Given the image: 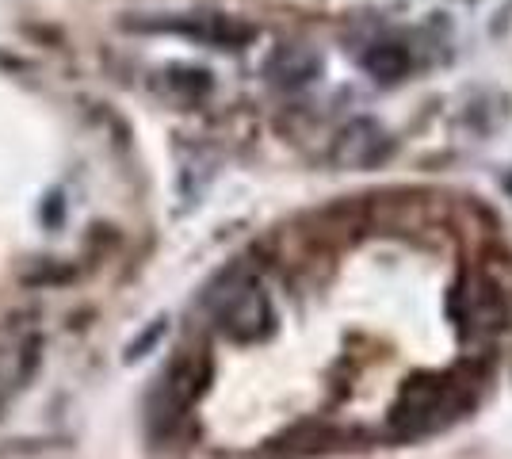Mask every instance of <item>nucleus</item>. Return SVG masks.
Returning <instances> with one entry per match:
<instances>
[{"label": "nucleus", "mask_w": 512, "mask_h": 459, "mask_svg": "<svg viewBox=\"0 0 512 459\" xmlns=\"http://www.w3.org/2000/svg\"><path fill=\"white\" fill-rule=\"evenodd\" d=\"M203 383H207V360L203 356H188V360H180L169 372L165 391H169L176 410H188L195 398H199V391H203Z\"/></svg>", "instance_id": "nucleus-6"}, {"label": "nucleus", "mask_w": 512, "mask_h": 459, "mask_svg": "<svg viewBox=\"0 0 512 459\" xmlns=\"http://www.w3.org/2000/svg\"><path fill=\"white\" fill-rule=\"evenodd\" d=\"M390 157V138L371 119H352L333 138V165L337 169H375Z\"/></svg>", "instance_id": "nucleus-4"}, {"label": "nucleus", "mask_w": 512, "mask_h": 459, "mask_svg": "<svg viewBox=\"0 0 512 459\" xmlns=\"http://www.w3.org/2000/svg\"><path fill=\"white\" fill-rule=\"evenodd\" d=\"M218 326L230 341H260L272 329V303L256 284L234 287L218 306Z\"/></svg>", "instance_id": "nucleus-2"}, {"label": "nucleus", "mask_w": 512, "mask_h": 459, "mask_svg": "<svg viewBox=\"0 0 512 459\" xmlns=\"http://www.w3.org/2000/svg\"><path fill=\"white\" fill-rule=\"evenodd\" d=\"M43 333L31 318H4L0 322V406L27 387V379L39 368Z\"/></svg>", "instance_id": "nucleus-1"}, {"label": "nucleus", "mask_w": 512, "mask_h": 459, "mask_svg": "<svg viewBox=\"0 0 512 459\" xmlns=\"http://www.w3.org/2000/svg\"><path fill=\"white\" fill-rule=\"evenodd\" d=\"M363 66L375 81H398L409 69V54L398 43H375L363 54Z\"/></svg>", "instance_id": "nucleus-8"}, {"label": "nucleus", "mask_w": 512, "mask_h": 459, "mask_svg": "<svg viewBox=\"0 0 512 459\" xmlns=\"http://www.w3.org/2000/svg\"><path fill=\"white\" fill-rule=\"evenodd\" d=\"M318 73V54L306 50V46H287L272 58V77L279 85H302Z\"/></svg>", "instance_id": "nucleus-7"}, {"label": "nucleus", "mask_w": 512, "mask_h": 459, "mask_svg": "<svg viewBox=\"0 0 512 459\" xmlns=\"http://www.w3.org/2000/svg\"><path fill=\"white\" fill-rule=\"evenodd\" d=\"M463 295H467V322L474 333H497V329H505L509 310H505V299H501L497 287L486 284V280H470V287Z\"/></svg>", "instance_id": "nucleus-5"}, {"label": "nucleus", "mask_w": 512, "mask_h": 459, "mask_svg": "<svg viewBox=\"0 0 512 459\" xmlns=\"http://www.w3.org/2000/svg\"><path fill=\"white\" fill-rule=\"evenodd\" d=\"M455 406V391H451L448 379L440 375H428V379H413L398 406H394V425L402 429H425V425H436L440 421V410H451Z\"/></svg>", "instance_id": "nucleus-3"}]
</instances>
